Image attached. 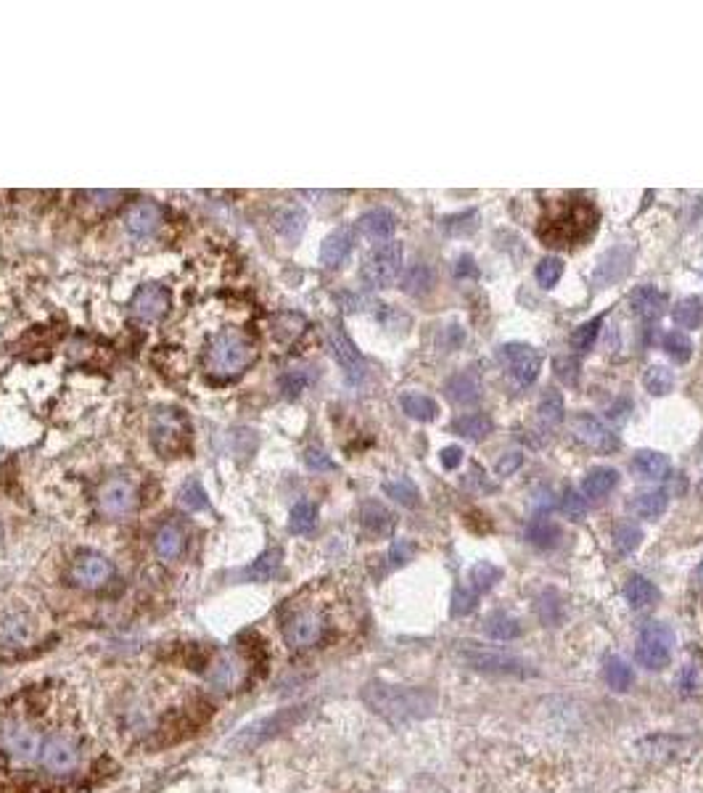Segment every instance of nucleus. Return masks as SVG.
<instances>
[{
  "label": "nucleus",
  "mask_w": 703,
  "mask_h": 793,
  "mask_svg": "<svg viewBox=\"0 0 703 793\" xmlns=\"http://www.w3.org/2000/svg\"><path fill=\"white\" fill-rule=\"evenodd\" d=\"M363 701L384 719L402 725L412 719H423L436 709V693L428 688H407L389 683H368L363 688Z\"/></svg>",
  "instance_id": "nucleus-1"
},
{
  "label": "nucleus",
  "mask_w": 703,
  "mask_h": 793,
  "mask_svg": "<svg viewBox=\"0 0 703 793\" xmlns=\"http://www.w3.org/2000/svg\"><path fill=\"white\" fill-rule=\"evenodd\" d=\"M45 733L24 711H8L0 717V762L13 773L37 767Z\"/></svg>",
  "instance_id": "nucleus-2"
},
{
  "label": "nucleus",
  "mask_w": 703,
  "mask_h": 793,
  "mask_svg": "<svg viewBox=\"0 0 703 793\" xmlns=\"http://www.w3.org/2000/svg\"><path fill=\"white\" fill-rule=\"evenodd\" d=\"M88 762V743L75 727H56L45 735L37 767L51 781H72L85 770Z\"/></svg>",
  "instance_id": "nucleus-3"
},
{
  "label": "nucleus",
  "mask_w": 703,
  "mask_h": 793,
  "mask_svg": "<svg viewBox=\"0 0 703 793\" xmlns=\"http://www.w3.org/2000/svg\"><path fill=\"white\" fill-rule=\"evenodd\" d=\"M257 357V347L249 333L241 328H222L214 333L206 349V371L220 379H230L244 373Z\"/></svg>",
  "instance_id": "nucleus-4"
},
{
  "label": "nucleus",
  "mask_w": 703,
  "mask_h": 793,
  "mask_svg": "<svg viewBox=\"0 0 703 793\" xmlns=\"http://www.w3.org/2000/svg\"><path fill=\"white\" fill-rule=\"evenodd\" d=\"M598 225V212L590 201H569L558 214H547L539 225V236L547 246H571L593 233Z\"/></svg>",
  "instance_id": "nucleus-5"
},
{
  "label": "nucleus",
  "mask_w": 703,
  "mask_h": 793,
  "mask_svg": "<svg viewBox=\"0 0 703 793\" xmlns=\"http://www.w3.org/2000/svg\"><path fill=\"white\" fill-rule=\"evenodd\" d=\"M309 706H312V703L286 706V709H281V711H276V714H270V717H262V719H257V722L241 727L233 738H228L225 746H228L230 751H236V754L254 751V749H260L262 743H268L270 738H276V735L292 730L294 725H300L301 719L309 714Z\"/></svg>",
  "instance_id": "nucleus-6"
},
{
  "label": "nucleus",
  "mask_w": 703,
  "mask_h": 793,
  "mask_svg": "<svg viewBox=\"0 0 703 793\" xmlns=\"http://www.w3.org/2000/svg\"><path fill=\"white\" fill-rule=\"evenodd\" d=\"M252 680V661L238 651H220L206 669V683L214 693H238Z\"/></svg>",
  "instance_id": "nucleus-7"
},
{
  "label": "nucleus",
  "mask_w": 703,
  "mask_h": 793,
  "mask_svg": "<svg viewBox=\"0 0 703 793\" xmlns=\"http://www.w3.org/2000/svg\"><path fill=\"white\" fill-rule=\"evenodd\" d=\"M672 653H675V632L669 624L664 621H651L640 629V637H637V661L640 667L651 669V672H659L664 667H669L672 661Z\"/></svg>",
  "instance_id": "nucleus-8"
},
{
  "label": "nucleus",
  "mask_w": 703,
  "mask_h": 793,
  "mask_svg": "<svg viewBox=\"0 0 703 793\" xmlns=\"http://www.w3.org/2000/svg\"><path fill=\"white\" fill-rule=\"evenodd\" d=\"M402 260H404V249L400 241H387L379 244L363 262V281L373 289H387L400 278Z\"/></svg>",
  "instance_id": "nucleus-9"
},
{
  "label": "nucleus",
  "mask_w": 703,
  "mask_h": 793,
  "mask_svg": "<svg viewBox=\"0 0 703 793\" xmlns=\"http://www.w3.org/2000/svg\"><path fill=\"white\" fill-rule=\"evenodd\" d=\"M325 616H323V611H317V608H300V611H294L289 619H286V624H284V640H286V645L292 648V651H309V648H315L320 640H323V635H325Z\"/></svg>",
  "instance_id": "nucleus-10"
},
{
  "label": "nucleus",
  "mask_w": 703,
  "mask_h": 793,
  "mask_svg": "<svg viewBox=\"0 0 703 793\" xmlns=\"http://www.w3.org/2000/svg\"><path fill=\"white\" fill-rule=\"evenodd\" d=\"M463 661L468 669L487 672V675H507V677H531L534 667L513 653L490 651V648H468L463 651Z\"/></svg>",
  "instance_id": "nucleus-11"
},
{
  "label": "nucleus",
  "mask_w": 703,
  "mask_h": 793,
  "mask_svg": "<svg viewBox=\"0 0 703 793\" xmlns=\"http://www.w3.org/2000/svg\"><path fill=\"white\" fill-rule=\"evenodd\" d=\"M151 442L162 455H175L186 447L188 442V421L180 410L164 407L156 413L154 426H151Z\"/></svg>",
  "instance_id": "nucleus-12"
},
{
  "label": "nucleus",
  "mask_w": 703,
  "mask_h": 793,
  "mask_svg": "<svg viewBox=\"0 0 703 793\" xmlns=\"http://www.w3.org/2000/svg\"><path fill=\"white\" fill-rule=\"evenodd\" d=\"M500 363L518 387H531L542 368V355L529 344H502Z\"/></svg>",
  "instance_id": "nucleus-13"
},
{
  "label": "nucleus",
  "mask_w": 703,
  "mask_h": 793,
  "mask_svg": "<svg viewBox=\"0 0 703 793\" xmlns=\"http://www.w3.org/2000/svg\"><path fill=\"white\" fill-rule=\"evenodd\" d=\"M96 502L106 518H124L138 508V487L124 477H114L103 482Z\"/></svg>",
  "instance_id": "nucleus-14"
},
{
  "label": "nucleus",
  "mask_w": 703,
  "mask_h": 793,
  "mask_svg": "<svg viewBox=\"0 0 703 793\" xmlns=\"http://www.w3.org/2000/svg\"><path fill=\"white\" fill-rule=\"evenodd\" d=\"M111 577H114L111 561L96 550H83L69 569V580L83 590H100L111 582Z\"/></svg>",
  "instance_id": "nucleus-15"
},
{
  "label": "nucleus",
  "mask_w": 703,
  "mask_h": 793,
  "mask_svg": "<svg viewBox=\"0 0 703 793\" xmlns=\"http://www.w3.org/2000/svg\"><path fill=\"white\" fill-rule=\"evenodd\" d=\"M328 349H331L333 360L339 363V368L344 371V376H347L349 384L363 381V376H365V360H363L360 349L355 347V341L339 325L328 331Z\"/></svg>",
  "instance_id": "nucleus-16"
},
{
  "label": "nucleus",
  "mask_w": 703,
  "mask_h": 793,
  "mask_svg": "<svg viewBox=\"0 0 703 793\" xmlns=\"http://www.w3.org/2000/svg\"><path fill=\"white\" fill-rule=\"evenodd\" d=\"M571 431L582 445H587L595 453H616L619 450V437L595 415H587V413L577 415L571 421Z\"/></svg>",
  "instance_id": "nucleus-17"
},
{
  "label": "nucleus",
  "mask_w": 703,
  "mask_h": 793,
  "mask_svg": "<svg viewBox=\"0 0 703 793\" xmlns=\"http://www.w3.org/2000/svg\"><path fill=\"white\" fill-rule=\"evenodd\" d=\"M170 292L159 284H146L138 289V294L130 301V315L135 320H143V323H154L159 317H164V312L170 309Z\"/></svg>",
  "instance_id": "nucleus-18"
},
{
  "label": "nucleus",
  "mask_w": 703,
  "mask_h": 793,
  "mask_svg": "<svg viewBox=\"0 0 703 793\" xmlns=\"http://www.w3.org/2000/svg\"><path fill=\"white\" fill-rule=\"evenodd\" d=\"M162 220H164V212L156 201H138L130 206V212L124 217V228L135 238H148L151 233H156Z\"/></svg>",
  "instance_id": "nucleus-19"
},
{
  "label": "nucleus",
  "mask_w": 703,
  "mask_h": 793,
  "mask_svg": "<svg viewBox=\"0 0 703 793\" xmlns=\"http://www.w3.org/2000/svg\"><path fill=\"white\" fill-rule=\"evenodd\" d=\"M355 249V230L349 225L331 230L320 244V262L325 268H339Z\"/></svg>",
  "instance_id": "nucleus-20"
},
{
  "label": "nucleus",
  "mask_w": 703,
  "mask_h": 793,
  "mask_svg": "<svg viewBox=\"0 0 703 793\" xmlns=\"http://www.w3.org/2000/svg\"><path fill=\"white\" fill-rule=\"evenodd\" d=\"M357 228H360V233H363L368 241L387 244V241L395 236V230H397V217H395V212L379 206V209L365 212V214L357 220Z\"/></svg>",
  "instance_id": "nucleus-21"
},
{
  "label": "nucleus",
  "mask_w": 703,
  "mask_h": 793,
  "mask_svg": "<svg viewBox=\"0 0 703 793\" xmlns=\"http://www.w3.org/2000/svg\"><path fill=\"white\" fill-rule=\"evenodd\" d=\"M154 553L162 561H178L186 553V532L178 524H162L154 534Z\"/></svg>",
  "instance_id": "nucleus-22"
},
{
  "label": "nucleus",
  "mask_w": 703,
  "mask_h": 793,
  "mask_svg": "<svg viewBox=\"0 0 703 793\" xmlns=\"http://www.w3.org/2000/svg\"><path fill=\"white\" fill-rule=\"evenodd\" d=\"M616 265H632V252L629 249H624V246H616V249H611L605 257L601 260V265L595 268V289H608L611 284H616L619 278H624L629 270H621V268H616Z\"/></svg>",
  "instance_id": "nucleus-23"
},
{
  "label": "nucleus",
  "mask_w": 703,
  "mask_h": 793,
  "mask_svg": "<svg viewBox=\"0 0 703 793\" xmlns=\"http://www.w3.org/2000/svg\"><path fill=\"white\" fill-rule=\"evenodd\" d=\"M360 521H363V529H365L368 534H373V537H387V534H392V529H395V513H392L387 505H381L379 500H368V502H363V508H360Z\"/></svg>",
  "instance_id": "nucleus-24"
},
{
  "label": "nucleus",
  "mask_w": 703,
  "mask_h": 793,
  "mask_svg": "<svg viewBox=\"0 0 703 793\" xmlns=\"http://www.w3.org/2000/svg\"><path fill=\"white\" fill-rule=\"evenodd\" d=\"M669 469H672L669 455L656 453V450H640V453H635V458H632V474L640 477V479H648V482H653V479H664V477L669 474Z\"/></svg>",
  "instance_id": "nucleus-25"
},
{
  "label": "nucleus",
  "mask_w": 703,
  "mask_h": 793,
  "mask_svg": "<svg viewBox=\"0 0 703 793\" xmlns=\"http://www.w3.org/2000/svg\"><path fill=\"white\" fill-rule=\"evenodd\" d=\"M629 304H632V309H635L640 317H645V320H656V317H661L664 309H667V297H664L656 286H640V289H635V292L629 294Z\"/></svg>",
  "instance_id": "nucleus-26"
},
{
  "label": "nucleus",
  "mask_w": 703,
  "mask_h": 793,
  "mask_svg": "<svg viewBox=\"0 0 703 793\" xmlns=\"http://www.w3.org/2000/svg\"><path fill=\"white\" fill-rule=\"evenodd\" d=\"M624 597H627V603L635 611H645V608H653L659 603L661 593H659V588L651 580H645L640 574H632L627 580V585H624Z\"/></svg>",
  "instance_id": "nucleus-27"
},
{
  "label": "nucleus",
  "mask_w": 703,
  "mask_h": 793,
  "mask_svg": "<svg viewBox=\"0 0 703 793\" xmlns=\"http://www.w3.org/2000/svg\"><path fill=\"white\" fill-rule=\"evenodd\" d=\"M32 637V627L24 616L11 613L0 621V648L3 651H16L24 648Z\"/></svg>",
  "instance_id": "nucleus-28"
},
{
  "label": "nucleus",
  "mask_w": 703,
  "mask_h": 793,
  "mask_svg": "<svg viewBox=\"0 0 703 793\" xmlns=\"http://www.w3.org/2000/svg\"><path fill=\"white\" fill-rule=\"evenodd\" d=\"M444 395L450 396V402L455 405H471L482 396V387H479V376L471 373V371H463V373H455L447 387H444Z\"/></svg>",
  "instance_id": "nucleus-29"
},
{
  "label": "nucleus",
  "mask_w": 703,
  "mask_h": 793,
  "mask_svg": "<svg viewBox=\"0 0 703 793\" xmlns=\"http://www.w3.org/2000/svg\"><path fill=\"white\" fill-rule=\"evenodd\" d=\"M669 505V495L664 490H651V493H640L629 500V510L637 516V518H648V521H656Z\"/></svg>",
  "instance_id": "nucleus-30"
},
{
  "label": "nucleus",
  "mask_w": 703,
  "mask_h": 793,
  "mask_svg": "<svg viewBox=\"0 0 703 793\" xmlns=\"http://www.w3.org/2000/svg\"><path fill=\"white\" fill-rule=\"evenodd\" d=\"M400 405L407 418L420 421V423H428V421H434L439 415V405L431 396L420 395V392H404L400 396Z\"/></svg>",
  "instance_id": "nucleus-31"
},
{
  "label": "nucleus",
  "mask_w": 703,
  "mask_h": 793,
  "mask_svg": "<svg viewBox=\"0 0 703 793\" xmlns=\"http://www.w3.org/2000/svg\"><path fill=\"white\" fill-rule=\"evenodd\" d=\"M452 431L460 434V437H466V439L479 442V439H484L492 431V418L487 413H466V415L455 418Z\"/></svg>",
  "instance_id": "nucleus-32"
},
{
  "label": "nucleus",
  "mask_w": 703,
  "mask_h": 793,
  "mask_svg": "<svg viewBox=\"0 0 703 793\" xmlns=\"http://www.w3.org/2000/svg\"><path fill=\"white\" fill-rule=\"evenodd\" d=\"M619 485V471L611 469V466H598L593 469L585 482H582V493L587 497H605L608 493H613V487Z\"/></svg>",
  "instance_id": "nucleus-33"
},
{
  "label": "nucleus",
  "mask_w": 703,
  "mask_h": 793,
  "mask_svg": "<svg viewBox=\"0 0 703 793\" xmlns=\"http://www.w3.org/2000/svg\"><path fill=\"white\" fill-rule=\"evenodd\" d=\"M304 225H307V214H304V209L301 206H294V204H289V206H284V209H278L276 212V217H273V228L281 233V236H286V238H300L301 230H304Z\"/></svg>",
  "instance_id": "nucleus-34"
},
{
  "label": "nucleus",
  "mask_w": 703,
  "mask_h": 793,
  "mask_svg": "<svg viewBox=\"0 0 703 793\" xmlns=\"http://www.w3.org/2000/svg\"><path fill=\"white\" fill-rule=\"evenodd\" d=\"M603 675H605L608 688L616 691V693H627V691L635 685V669H632L624 659H619V656H611V659L605 661Z\"/></svg>",
  "instance_id": "nucleus-35"
},
{
  "label": "nucleus",
  "mask_w": 703,
  "mask_h": 793,
  "mask_svg": "<svg viewBox=\"0 0 703 793\" xmlns=\"http://www.w3.org/2000/svg\"><path fill=\"white\" fill-rule=\"evenodd\" d=\"M281 561H284V553H281L278 548H276V550H268V553H262V556L244 572V580H249V582H270V580L278 574Z\"/></svg>",
  "instance_id": "nucleus-36"
},
{
  "label": "nucleus",
  "mask_w": 703,
  "mask_h": 793,
  "mask_svg": "<svg viewBox=\"0 0 703 793\" xmlns=\"http://www.w3.org/2000/svg\"><path fill=\"white\" fill-rule=\"evenodd\" d=\"M484 635L492 640H513L521 635V621L502 611H495L484 619Z\"/></svg>",
  "instance_id": "nucleus-37"
},
{
  "label": "nucleus",
  "mask_w": 703,
  "mask_h": 793,
  "mask_svg": "<svg viewBox=\"0 0 703 793\" xmlns=\"http://www.w3.org/2000/svg\"><path fill=\"white\" fill-rule=\"evenodd\" d=\"M500 580H502V569L500 566H495V564H490V561H479V564H474V566L468 569V582H471V590L476 595L492 590Z\"/></svg>",
  "instance_id": "nucleus-38"
},
{
  "label": "nucleus",
  "mask_w": 703,
  "mask_h": 793,
  "mask_svg": "<svg viewBox=\"0 0 703 793\" xmlns=\"http://www.w3.org/2000/svg\"><path fill=\"white\" fill-rule=\"evenodd\" d=\"M317 526V505L309 500H300L289 513V529L294 534H309Z\"/></svg>",
  "instance_id": "nucleus-39"
},
{
  "label": "nucleus",
  "mask_w": 703,
  "mask_h": 793,
  "mask_svg": "<svg viewBox=\"0 0 703 793\" xmlns=\"http://www.w3.org/2000/svg\"><path fill=\"white\" fill-rule=\"evenodd\" d=\"M558 537H561V529H558L553 521L539 518V521H531V524L526 526V540H529V545H534V548H539V550L553 548V545L558 542Z\"/></svg>",
  "instance_id": "nucleus-40"
},
{
  "label": "nucleus",
  "mask_w": 703,
  "mask_h": 793,
  "mask_svg": "<svg viewBox=\"0 0 703 793\" xmlns=\"http://www.w3.org/2000/svg\"><path fill=\"white\" fill-rule=\"evenodd\" d=\"M664 352L677 363V365H685L691 357H693V341L688 333L683 331H669L664 336Z\"/></svg>",
  "instance_id": "nucleus-41"
},
{
  "label": "nucleus",
  "mask_w": 703,
  "mask_h": 793,
  "mask_svg": "<svg viewBox=\"0 0 703 793\" xmlns=\"http://www.w3.org/2000/svg\"><path fill=\"white\" fill-rule=\"evenodd\" d=\"M643 384L653 396L669 395L675 389V373L667 365H651L643 376Z\"/></svg>",
  "instance_id": "nucleus-42"
},
{
  "label": "nucleus",
  "mask_w": 703,
  "mask_h": 793,
  "mask_svg": "<svg viewBox=\"0 0 703 793\" xmlns=\"http://www.w3.org/2000/svg\"><path fill=\"white\" fill-rule=\"evenodd\" d=\"M675 323H677L680 328H701L703 325V299L701 297L683 299V301L675 307Z\"/></svg>",
  "instance_id": "nucleus-43"
},
{
  "label": "nucleus",
  "mask_w": 703,
  "mask_h": 793,
  "mask_svg": "<svg viewBox=\"0 0 703 793\" xmlns=\"http://www.w3.org/2000/svg\"><path fill=\"white\" fill-rule=\"evenodd\" d=\"M431 284H434V273H431L428 265H412L404 273V278H402V289L407 294H415V297L418 294H426L431 289Z\"/></svg>",
  "instance_id": "nucleus-44"
},
{
  "label": "nucleus",
  "mask_w": 703,
  "mask_h": 793,
  "mask_svg": "<svg viewBox=\"0 0 703 793\" xmlns=\"http://www.w3.org/2000/svg\"><path fill=\"white\" fill-rule=\"evenodd\" d=\"M601 328H603V315L593 317V320H587V323H582V325L571 333V347H574L577 352H590L593 344H595V339H598V333H601Z\"/></svg>",
  "instance_id": "nucleus-45"
},
{
  "label": "nucleus",
  "mask_w": 703,
  "mask_h": 793,
  "mask_svg": "<svg viewBox=\"0 0 703 793\" xmlns=\"http://www.w3.org/2000/svg\"><path fill=\"white\" fill-rule=\"evenodd\" d=\"M384 493H387V497L397 500L400 505H407V508H415L420 502V493H418V487L410 479H392V482H387L384 485Z\"/></svg>",
  "instance_id": "nucleus-46"
},
{
  "label": "nucleus",
  "mask_w": 703,
  "mask_h": 793,
  "mask_svg": "<svg viewBox=\"0 0 703 793\" xmlns=\"http://www.w3.org/2000/svg\"><path fill=\"white\" fill-rule=\"evenodd\" d=\"M613 540H616L619 553H632V550L643 542V532H640V526H635L632 521H621V524H616V529H613Z\"/></svg>",
  "instance_id": "nucleus-47"
},
{
  "label": "nucleus",
  "mask_w": 703,
  "mask_h": 793,
  "mask_svg": "<svg viewBox=\"0 0 703 793\" xmlns=\"http://www.w3.org/2000/svg\"><path fill=\"white\" fill-rule=\"evenodd\" d=\"M539 418L547 423V426H555L563 421V413H566V405H563V396L558 392H547V395L539 399V407H537Z\"/></svg>",
  "instance_id": "nucleus-48"
},
{
  "label": "nucleus",
  "mask_w": 703,
  "mask_h": 793,
  "mask_svg": "<svg viewBox=\"0 0 703 793\" xmlns=\"http://www.w3.org/2000/svg\"><path fill=\"white\" fill-rule=\"evenodd\" d=\"M563 276V260L558 257H545L539 265H537V284L542 289H553Z\"/></svg>",
  "instance_id": "nucleus-49"
},
{
  "label": "nucleus",
  "mask_w": 703,
  "mask_h": 793,
  "mask_svg": "<svg viewBox=\"0 0 703 793\" xmlns=\"http://www.w3.org/2000/svg\"><path fill=\"white\" fill-rule=\"evenodd\" d=\"M561 510H563L566 518H571V521H582V518L587 516V500L579 495L577 490L566 487L563 495H561Z\"/></svg>",
  "instance_id": "nucleus-50"
},
{
  "label": "nucleus",
  "mask_w": 703,
  "mask_h": 793,
  "mask_svg": "<svg viewBox=\"0 0 703 793\" xmlns=\"http://www.w3.org/2000/svg\"><path fill=\"white\" fill-rule=\"evenodd\" d=\"M444 230L452 236H468L476 230V212H460V214H450L442 220Z\"/></svg>",
  "instance_id": "nucleus-51"
},
{
  "label": "nucleus",
  "mask_w": 703,
  "mask_h": 793,
  "mask_svg": "<svg viewBox=\"0 0 703 793\" xmlns=\"http://www.w3.org/2000/svg\"><path fill=\"white\" fill-rule=\"evenodd\" d=\"M180 505H183L186 510H191V513L206 510L209 500H206V493L201 490V485L196 479H191L188 485H183V490H180Z\"/></svg>",
  "instance_id": "nucleus-52"
},
{
  "label": "nucleus",
  "mask_w": 703,
  "mask_h": 793,
  "mask_svg": "<svg viewBox=\"0 0 703 793\" xmlns=\"http://www.w3.org/2000/svg\"><path fill=\"white\" fill-rule=\"evenodd\" d=\"M312 379H309V373L307 371H301V368H292L284 379H281V389H284V395L286 396H300L304 389H307V384H309Z\"/></svg>",
  "instance_id": "nucleus-53"
},
{
  "label": "nucleus",
  "mask_w": 703,
  "mask_h": 793,
  "mask_svg": "<svg viewBox=\"0 0 703 793\" xmlns=\"http://www.w3.org/2000/svg\"><path fill=\"white\" fill-rule=\"evenodd\" d=\"M476 597H479V595L474 593V590H463V588H458V590L452 593L450 613H452V616H466V613H471V611L476 608Z\"/></svg>",
  "instance_id": "nucleus-54"
},
{
  "label": "nucleus",
  "mask_w": 703,
  "mask_h": 793,
  "mask_svg": "<svg viewBox=\"0 0 703 793\" xmlns=\"http://www.w3.org/2000/svg\"><path fill=\"white\" fill-rule=\"evenodd\" d=\"M304 463H307V469L309 471H315V474H325V471H336V463L323 453V450H315V447H309L307 453H304Z\"/></svg>",
  "instance_id": "nucleus-55"
},
{
  "label": "nucleus",
  "mask_w": 703,
  "mask_h": 793,
  "mask_svg": "<svg viewBox=\"0 0 703 793\" xmlns=\"http://www.w3.org/2000/svg\"><path fill=\"white\" fill-rule=\"evenodd\" d=\"M415 556V545L410 542V540H397L392 548H389V561L395 564V566H400V564H407L410 558Z\"/></svg>",
  "instance_id": "nucleus-56"
},
{
  "label": "nucleus",
  "mask_w": 703,
  "mask_h": 793,
  "mask_svg": "<svg viewBox=\"0 0 703 793\" xmlns=\"http://www.w3.org/2000/svg\"><path fill=\"white\" fill-rule=\"evenodd\" d=\"M122 196H124L122 191H88V198H91L96 206H100V209H111V206H116Z\"/></svg>",
  "instance_id": "nucleus-57"
},
{
  "label": "nucleus",
  "mask_w": 703,
  "mask_h": 793,
  "mask_svg": "<svg viewBox=\"0 0 703 793\" xmlns=\"http://www.w3.org/2000/svg\"><path fill=\"white\" fill-rule=\"evenodd\" d=\"M439 461H442V466H444L447 471L458 469V466L463 463V447H458V445H450V447H444V450H442V455H439Z\"/></svg>",
  "instance_id": "nucleus-58"
},
{
  "label": "nucleus",
  "mask_w": 703,
  "mask_h": 793,
  "mask_svg": "<svg viewBox=\"0 0 703 793\" xmlns=\"http://www.w3.org/2000/svg\"><path fill=\"white\" fill-rule=\"evenodd\" d=\"M521 463H523L521 453H507V455H502V461L498 463V471H500L502 477H507V474H513L515 469H521Z\"/></svg>",
  "instance_id": "nucleus-59"
},
{
  "label": "nucleus",
  "mask_w": 703,
  "mask_h": 793,
  "mask_svg": "<svg viewBox=\"0 0 703 793\" xmlns=\"http://www.w3.org/2000/svg\"><path fill=\"white\" fill-rule=\"evenodd\" d=\"M455 276H458V278H476V276H479V270H476V262H474L468 254H463V257L458 260Z\"/></svg>",
  "instance_id": "nucleus-60"
},
{
  "label": "nucleus",
  "mask_w": 703,
  "mask_h": 793,
  "mask_svg": "<svg viewBox=\"0 0 703 793\" xmlns=\"http://www.w3.org/2000/svg\"><path fill=\"white\" fill-rule=\"evenodd\" d=\"M680 688H685V691H693V688H696V669H693V667H688V669L680 675Z\"/></svg>",
  "instance_id": "nucleus-61"
},
{
  "label": "nucleus",
  "mask_w": 703,
  "mask_h": 793,
  "mask_svg": "<svg viewBox=\"0 0 703 793\" xmlns=\"http://www.w3.org/2000/svg\"><path fill=\"white\" fill-rule=\"evenodd\" d=\"M696 582H699V588H703V561L701 566H699V572H696Z\"/></svg>",
  "instance_id": "nucleus-62"
},
{
  "label": "nucleus",
  "mask_w": 703,
  "mask_h": 793,
  "mask_svg": "<svg viewBox=\"0 0 703 793\" xmlns=\"http://www.w3.org/2000/svg\"><path fill=\"white\" fill-rule=\"evenodd\" d=\"M0 540H3V524H0Z\"/></svg>",
  "instance_id": "nucleus-63"
},
{
  "label": "nucleus",
  "mask_w": 703,
  "mask_h": 793,
  "mask_svg": "<svg viewBox=\"0 0 703 793\" xmlns=\"http://www.w3.org/2000/svg\"><path fill=\"white\" fill-rule=\"evenodd\" d=\"M701 495H703V485H701Z\"/></svg>",
  "instance_id": "nucleus-64"
}]
</instances>
